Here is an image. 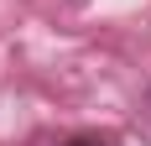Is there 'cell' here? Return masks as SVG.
Segmentation results:
<instances>
[{
	"mask_svg": "<svg viewBox=\"0 0 151 146\" xmlns=\"http://www.w3.org/2000/svg\"><path fill=\"white\" fill-rule=\"evenodd\" d=\"M63 146H120L115 136H99V131H83V136H68Z\"/></svg>",
	"mask_w": 151,
	"mask_h": 146,
	"instance_id": "obj_1",
	"label": "cell"
}]
</instances>
